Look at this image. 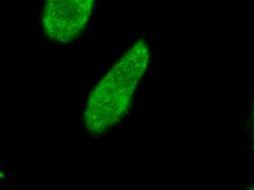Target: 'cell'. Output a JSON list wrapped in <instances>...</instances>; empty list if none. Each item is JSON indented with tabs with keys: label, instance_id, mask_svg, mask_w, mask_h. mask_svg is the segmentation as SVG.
<instances>
[{
	"label": "cell",
	"instance_id": "6da1fadb",
	"mask_svg": "<svg viewBox=\"0 0 254 190\" xmlns=\"http://www.w3.org/2000/svg\"><path fill=\"white\" fill-rule=\"evenodd\" d=\"M149 57L148 45L137 42L97 85L94 93L104 94L105 129L119 123L129 107L133 93L148 67Z\"/></svg>",
	"mask_w": 254,
	"mask_h": 190
},
{
	"label": "cell",
	"instance_id": "7a4b0ae2",
	"mask_svg": "<svg viewBox=\"0 0 254 190\" xmlns=\"http://www.w3.org/2000/svg\"><path fill=\"white\" fill-rule=\"evenodd\" d=\"M95 0H46L42 25L49 39L62 43L76 40L89 24Z\"/></svg>",
	"mask_w": 254,
	"mask_h": 190
},
{
	"label": "cell",
	"instance_id": "277c9868",
	"mask_svg": "<svg viewBox=\"0 0 254 190\" xmlns=\"http://www.w3.org/2000/svg\"><path fill=\"white\" fill-rule=\"evenodd\" d=\"M252 189L254 190V188H252Z\"/></svg>",
	"mask_w": 254,
	"mask_h": 190
},
{
	"label": "cell",
	"instance_id": "3957f363",
	"mask_svg": "<svg viewBox=\"0 0 254 190\" xmlns=\"http://www.w3.org/2000/svg\"><path fill=\"white\" fill-rule=\"evenodd\" d=\"M89 137V134H86V138H88V137Z\"/></svg>",
	"mask_w": 254,
	"mask_h": 190
}]
</instances>
